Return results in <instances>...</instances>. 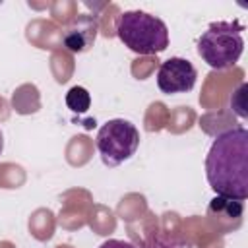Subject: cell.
<instances>
[{
    "instance_id": "cell-3",
    "label": "cell",
    "mask_w": 248,
    "mask_h": 248,
    "mask_svg": "<svg viewBox=\"0 0 248 248\" xmlns=\"http://www.w3.org/2000/svg\"><path fill=\"white\" fill-rule=\"evenodd\" d=\"M244 25L238 19L213 21L198 39V54L213 70L232 68L244 50Z\"/></svg>"
},
{
    "instance_id": "cell-8",
    "label": "cell",
    "mask_w": 248,
    "mask_h": 248,
    "mask_svg": "<svg viewBox=\"0 0 248 248\" xmlns=\"http://www.w3.org/2000/svg\"><path fill=\"white\" fill-rule=\"evenodd\" d=\"M143 248H188V246L172 238H151Z\"/></svg>"
},
{
    "instance_id": "cell-5",
    "label": "cell",
    "mask_w": 248,
    "mask_h": 248,
    "mask_svg": "<svg viewBox=\"0 0 248 248\" xmlns=\"http://www.w3.org/2000/svg\"><path fill=\"white\" fill-rule=\"evenodd\" d=\"M196 79H198V72L194 64L180 56H172L161 62L157 72V87L167 95L192 91Z\"/></svg>"
},
{
    "instance_id": "cell-4",
    "label": "cell",
    "mask_w": 248,
    "mask_h": 248,
    "mask_svg": "<svg viewBox=\"0 0 248 248\" xmlns=\"http://www.w3.org/2000/svg\"><path fill=\"white\" fill-rule=\"evenodd\" d=\"M95 145L107 167H118L138 151L140 132L130 120L112 118L99 128Z\"/></svg>"
},
{
    "instance_id": "cell-7",
    "label": "cell",
    "mask_w": 248,
    "mask_h": 248,
    "mask_svg": "<svg viewBox=\"0 0 248 248\" xmlns=\"http://www.w3.org/2000/svg\"><path fill=\"white\" fill-rule=\"evenodd\" d=\"M66 105H68L70 110L81 114V112H85V110L89 108V105H91V95L87 93L85 87L76 85V87H72V89L66 93Z\"/></svg>"
},
{
    "instance_id": "cell-2",
    "label": "cell",
    "mask_w": 248,
    "mask_h": 248,
    "mask_svg": "<svg viewBox=\"0 0 248 248\" xmlns=\"http://www.w3.org/2000/svg\"><path fill=\"white\" fill-rule=\"evenodd\" d=\"M116 35L136 54H159L169 46V27L157 16L128 10L116 21Z\"/></svg>"
},
{
    "instance_id": "cell-1",
    "label": "cell",
    "mask_w": 248,
    "mask_h": 248,
    "mask_svg": "<svg viewBox=\"0 0 248 248\" xmlns=\"http://www.w3.org/2000/svg\"><path fill=\"white\" fill-rule=\"evenodd\" d=\"M205 176L223 200L248 198V130L244 126L225 130L213 140L205 157Z\"/></svg>"
},
{
    "instance_id": "cell-9",
    "label": "cell",
    "mask_w": 248,
    "mask_h": 248,
    "mask_svg": "<svg viewBox=\"0 0 248 248\" xmlns=\"http://www.w3.org/2000/svg\"><path fill=\"white\" fill-rule=\"evenodd\" d=\"M99 248H136L132 242H128V240H118V238H108V240H105Z\"/></svg>"
},
{
    "instance_id": "cell-6",
    "label": "cell",
    "mask_w": 248,
    "mask_h": 248,
    "mask_svg": "<svg viewBox=\"0 0 248 248\" xmlns=\"http://www.w3.org/2000/svg\"><path fill=\"white\" fill-rule=\"evenodd\" d=\"M97 19L91 16H78L64 31L62 43L70 52H83L95 41Z\"/></svg>"
},
{
    "instance_id": "cell-10",
    "label": "cell",
    "mask_w": 248,
    "mask_h": 248,
    "mask_svg": "<svg viewBox=\"0 0 248 248\" xmlns=\"http://www.w3.org/2000/svg\"><path fill=\"white\" fill-rule=\"evenodd\" d=\"M2 151H4V134L0 130V155H2Z\"/></svg>"
}]
</instances>
